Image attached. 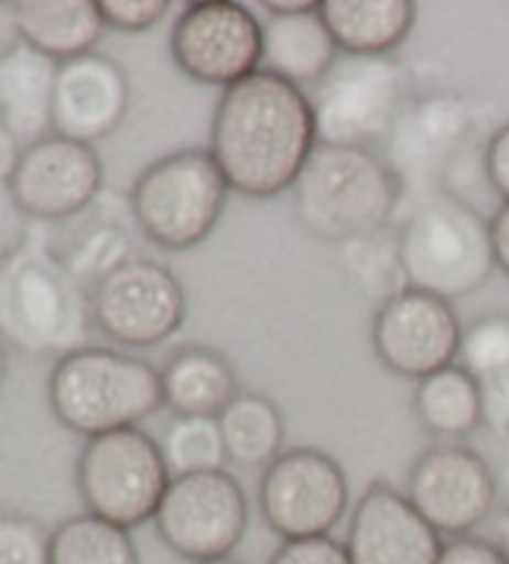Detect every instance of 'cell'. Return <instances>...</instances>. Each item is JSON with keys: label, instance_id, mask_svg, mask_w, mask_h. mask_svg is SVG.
<instances>
[{"label": "cell", "instance_id": "obj_1", "mask_svg": "<svg viewBox=\"0 0 509 564\" xmlns=\"http://www.w3.org/2000/svg\"><path fill=\"white\" fill-rule=\"evenodd\" d=\"M316 148L311 97L263 67L227 87L214 107L209 152L241 197L291 192Z\"/></svg>", "mask_w": 509, "mask_h": 564}, {"label": "cell", "instance_id": "obj_2", "mask_svg": "<svg viewBox=\"0 0 509 564\" xmlns=\"http://www.w3.org/2000/svg\"><path fill=\"white\" fill-rule=\"evenodd\" d=\"M90 291L67 274L45 239L28 235L0 261V338L33 358H63L90 346Z\"/></svg>", "mask_w": 509, "mask_h": 564}, {"label": "cell", "instance_id": "obj_3", "mask_svg": "<svg viewBox=\"0 0 509 564\" xmlns=\"http://www.w3.org/2000/svg\"><path fill=\"white\" fill-rule=\"evenodd\" d=\"M291 192L301 227L331 245L390 227L405 194L380 152L331 144L313 150Z\"/></svg>", "mask_w": 509, "mask_h": 564}, {"label": "cell", "instance_id": "obj_4", "mask_svg": "<svg viewBox=\"0 0 509 564\" xmlns=\"http://www.w3.org/2000/svg\"><path fill=\"white\" fill-rule=\"evenodd\" d=\"M47 403L57 423L85 441L140 427L164 405L162 373L144 358L83 346L55 361L47 378Z\"/></svg>", "mask_w": 509, "mask_h": 564}, {"label": "cell", "instance_id": "obj_5", "mask_svg": "<svg viewBox=\"0 0 509 564\" xmlns=\"http://www.w3.org/2000/svg\"><path fill=\"white\" fill-rule=\"evenodd\" d=\"M398 247L408 286L445 301L475 294L497 269L489 221L450 192L418 204L398 229Z\"/></svg>", "mask_w": 509, "mask_h": 564}, {"label": "cell", "instance_id": "obj_6", "mask_svg": "<svg viewBox=\"0 0 509 564\" xmlns=\"http://www.w3.org/2000/svg\"><path fill=\"white\" fill-rule=\"evenodd\" d=\"M413 100V77L393 55L340 53L311 97L318 144L383 152Z\"/></svg>", "mask_w": 509, "mask_h": 564}, {"label": "cell", "instance_id": "obj_7", "mask_svg": "<svg viewBox=\"0 0 509 564\" xmlns=\"http://www.w3.org/2000/svg\"><path fill=\"white\" fill-rule=\"evenodd\" d=\"M229 192L209 150H177L152 162L134 180L130 212L152 245L187 251L217 229Z\"/></svg>", "mask_w": 509, "mask_h": 564}, {"label": "cell", "instance_id": "obj_8", "mask_svg": "<svg viewBox=\"0 0 509 564\" xmlns=\"http://www.w3.org/2000/svg\"><path fill=\"white\" fill-rule=\"evenodd\" d=\"M77 492L87 512L124 530L154 520L172 482L162 443L142 427L87 437L75 465Z\"/></svg>", "mask_w": 509, "mask_h": 564}, {"label": "cell", "instance_id": "obj_9", "mask_svg": "<svg viewBox=\"0 0 509 564\" xmlns=\"http://www.w3.org/2000/svg\"><path fill=\"white\" fill-rule=\"evenodd\" d=\"M154 530L174 554L192 564L231 557L249 530V500L227 470L172 478Z\"/></svg>", "mask_w": 509, "mask_h": 564}, {"label": "cell", "instance_id": "obj_10", "mask_svg": "<svg viewBox=\"0 0 509 564\" xmlns=\"http://www.w3.org/2000/svg\"><path fill=\"white\" fill-rule=\"evenodd\" d=\"M348 505L346 470L318 447L283 451L261 473V518L281 540L326 538L344 520Z\"/></svg>", "mask_w": 509, "mask_h": 564}, {"label": "cell", "instance_id": "obj_11", "mask_svg": "<svg viewBox=\"0 0 509 564\" xmlns=\"http://www.w3.org/2000/svg\"><path fill=\"white\" fill-rule=\"evenodd\" d=\"M93 324L124 348L160 346L187 318V294L174 271L156 259L134 257L90 291Z\"/></svg>", "mask_w": 509, "mask_h": 564}, {"label": "cell", "instance_id": "obj_12", "mask_svg": "<svg viewBox=\"0 0 509 564\" xmlns=\"http://www.w3.org/2000/svg\"><path fill=\"white\" fill-rule=\"evenodd\" d=\"M170 53L189 80L227 90L261 70L263 23L234 0H199L174 23Z\"/></svg>", "mask_w": 509, "mask_h": 564}, {"label": "cell", "instance_id": "obj_13", "mask_svg": "<svg viewBox=\"0 0 509 564\" xmlns=\"http://www.w3.org/2000/svg\"><path fill=\"white\" fill-rule=\"evenodd\" d=\"M473 128V112L463 95L430 93L405 107L380 154L398 174L403 192H418L425 199L445 192Z\"/></svg>", "mask_w": 509, "mask_h": 564}, {"label": "cell", "instance_id": "obj_14", "mask_svg": "<svg viewBox=\"0 0 509 564\" xmlns=\"http://www.w3.org/2000/svg\"><path fill=\"white\" fill-rule=\"evenodd\" d=\"M405 498L443 538H465L492 514L497 478L473 447L440 443L413 463Z\"/></svg>", "mask_w": 509, "mask_h": 564}, {"label": "cell", "instance_id": "obj_15", "mask_svg": "<svg viewBox=\"0 0 509 564\" xmlns=\"http://www.w3.org/2000/svg\"><path fill=\"white\" fill-rule=\"evenodd\" d=\"M370 344L390 373L420 381L457 364L463 324L453 301L408 286L376 308Z\"/></svg>", "mask_w": 509, "mask_h": 564}, {"label": "cell", "instance_id": "obj_16", "mask_svg": "<svg viewBox=\"0 0 509 564\" xmlns=\"http://www.w3.org/2000/svg\"><path fill=\"white\" fill-rule=\"evenodd\" d=\"M102 182L105 167L93 144L51 132L23 148L8 187L28 219L61 224L90 209Z\"/></svg>", "mask_w": 509, "mask_h": 564}, {"label": "cell", "instance_id": "obj_17", "mask_svg": "<svg viewBox=\"0 0 509 564\" xmlns=\"http://www.w3.org/2000/svg\"><path fill=\"white\" fill-rule=\"evenodd\" d=\"M344 544L350 564H437L445 542L405 492L378 480L350 512Z\"/></svg>", "mask_w": 509, "mask_h": 564}, {"label": "cell", "instance_id": "obj_18", "mask_svg": "<svg viewBox=\"0 0 509 564\" xmlns=\"http://www.w3.org/2000/svg\"><path fill=\"white\" fill-rule=\"evenodd\" d=\"M130 107V83L122 65L102 53H85L57 65L53 132L95 144L120 128Z\"/></svg>", "mask_w": 509, "mask_h": 564}, {"label": "cell", "instance_id": "obj_19", "mask_svg": "<svg viewBox=\"0 0 509 564\" xmlns=\"http://www.w3.org/2000/svg\"><path fill=\"white\" fill-rule=\"evenodd\" d=\"M57 65L23 41L0 51V124L28 148L53 132Z\"/></svg>", "mask_w": 509, "mask_h": 564}, {"label": "cell", "instance_id": "obj_20", "mask_svg": "<svg viewBox=\"0 0 509 564\" xmlns=\"http://www.w3.org/2000/svg\"><path fill=\"white\" fill-rule=\"evenodd\" d=\"M18 41L55 63L93 53L105 33L97 0H21L11 6Z\"/></svg>", "mask_w": 509, "mask_h": 564}, {"label": "cell", "instance_id": "obj_21", "mask_svg": "<svg viewBox=\"0 0 509 564\" xmlns=\"http://www.w3.org/2000/svg\"><path fill=\"white\" fill-rule=\"evenodd\" d=\"M340 57L321 6L296 15H269L263 23L261 67L293 85L316 87Z\"/></svg>", "mask_w": 509, "mask_h": 564}, {"label": "cell", "instance_id": "obj_22", "mask_svg": "<svg viewBox=\"0 0 509 564\" xmlns=\"http://www.w3.org/2000/svg\"><path fill=\"white\" fill-rule=\"evenodd\" d=\"M160 373L164 405L177 417H219L241 393L229 358L209 346H182Z\"/></svg>", "mask_w": 509, "mask_h": 564}, {"label": "cell", "instance_id": "obj_23", "mask_svg": "<svg viewBox=\"0 0 509 564\" xmlns=\"http://www.w3.org/2000/svg\"><path fill=\"white\" fill-rule=\"evenodd\" d=\"M321 15L344 55H393L418 18L410 0H326Z\"/></svg>", "mask_w": 509, "mask_h": 564}, {"label": "cell", "instance_id": "obj_24", "mask_svg": "<svg viewBox=\"0 0 509 564\" xmlns=\"http://www.w3.org/2000/svg\"><path fill=\"white\" fill-rule=\"evenodd\" d=\"M85 212L73 217L77 227L65 231L57 241L45 239V245L77 284L93 291L105 276L134 259V239L130 229L115 217H107L105 212L85 217Z\"/></svg>", "mask_w": 509, "mask_h": 564}, {"label": "cell", "instance_id": "obj_25", "mask_svg": "<svg viewBox=\"0 0 509 564\" xmlns=\"http://www.w3.org/2000/svg\"><path fill=\"white\" fill-rule=\"evenodd\" d=\"M413 411L430 435L459 441L483 427V391L465 366L453 364L415 381Z\"/></svg>", "mask_w": 509, "mask_h": 564}, {"label": "cell", "instance_id": "obj_26", "mask_svg": "<svg viewBox=\"0 0 509 564\" xmlns=\"http://www.w3.org/2000/svg\"><path fill=\"white\" fill-rule=\"evenodd\" d=\"M227 458L239 468H267L283 453L286 425L279 405L261 393H239L219 413Z\"/></svg>", "mask_w": 509, "mask_h": 564}, {"label": "cell", "instance_id": "obj_27", "mask_svg": "<svg viewBox=\"0 0 509 564\" xmlns=\"http://www.w3.org/2000/svg\"><path fill=\"white\" fill-rule=\"evenodd\" d=\"M340 269L348 286L360 299L376 304H386L400 291L408 289L403 261H400L398 231L390 227L378 229L373 235L350 239L340 245Z\"/></svg>", "mask_w": 509, "mask_h": 564}, {"label": "cell", "instance_id": "obj_28", "mask_svg": "<svg viewBox=\"0 0 509 564\" xmlns=\"http://www.w3.org/2000/svg\"><path fill=\"white\" fill-rule=\"evenodd\" d=\"M51 564H142V560L130 530L80 512L51 532Z\"/></svg>", "mask_w": 509, "mask_h": 564}, {"label": "cell", "instance_id": "obj_29", "mask_svg": "<svg viewBox=\"0 0 509 564\" xmlns=\"http://www.w3.org/2000/svg\"><path fill=\"white\" fill-rule=\"evenodd\" d=\"M162 453L166 465H170L172 478L224 470V465L229 463L217 417H174V423L164 435Z\"/></svg>", "mask_w": 509, "mask_h": 564}, {"label": "cell", "instance_id": "obj_30", "mask_svg": "<svg viewBox=\"0 0 509 564\" xmlns=\"http://www.w3.org/2000/svg\"><path fill=\"white\" fill-rule=\"evenodd\" d=\"M459 361L475 378L509 368V314H487L465 326Z\"/></svg>", "mask_w": 509, "mask_h": 564}, {"label": "cell", "instance_id": "obj_31", "mask_svg": "<svg viewBox=\"0 0 509 564\" xmlns=\"http://www.w3.org/2000/svg\"><path fill=\"white\" fill-rule=\"evenodd\" d=\"M0 564H51V532L21 512H0Z\"/></svg>", "mask_w": 509, "mask_h": 564}, {"label": "cell", "instance_id": "obj_32", "mask_svg": "<svg viewBox=\"0 0 509 564\" xmlns=\"http://www.w3.org/2000/svg\"><path fill=\"white\" fill-rule=\"evenodd\" d=\"M107 28L120 33H144L170 11L166 0H97Z\"/></svg>", "mask_w": 509, "mask_h": 564}, {"label": "cell", "instance_id": "obj_33", "mask_svg": "<svg viewBox=\"0 0 509 564\" xmlns=\"http://www.w3.org/2000/svg\"><path fill=\"white\" fill-rule=\"evenodd\" d=\"M269 564H350L344 542L326 538L283 540L273 550Z\"/></svg>", "mask_w": 509, "mask_h": 564}, {"label": "cell", "instance_id": "obj_34", "mask_svg": "<svg viewBox=\"0 0 509 564\" xmlns=\"http://www.w3.org/2000/svg\"><path fill=\"white\" fill-rule=\"evenodd\" d=\"M437 564H509V557L499 542L479 538V534H465L443 544Z\"/></svg>", "mask_w": 509, "mask_h": 564}, {"label": "cell", "instance_id": "obj_35", "mask_svg": "<svg viewBox=\"0 0 509 564\" xmlns=\"http://www.w3.org/2000/svg\"><path fill=\"white\" fill-rule=\"evenodd\" d=\"M477 381L483 391V425L495 435H509V368Z\"/></svg>", "mask_w": 509, "mask_h": 564}, {"label": "cell", "instance_id": "obj_36", "mask_svg": "<svg viewBox=\"0 0 509 564\" xmlns=\"http://www.w3.org/2000/svg\"><path fill=\"white\" fill-rule=\"evenodd\" d=\"M485 180L502 204H509V122L492 132L483 152Z\"/></svg>", "mask_w": 509, "mask_h": 564}, {"label": "cell", "instance_id": "obj_37", "mask_svg": "<svg viewBox=\"0 0 509 564\" xmlns=\"http://www.w3.org/2000/svg\"><path fill=\"white\" fill-rule=\"evenodd\" d=\"M28 221L31 219L18 209L8 182L0 180V261L11 257L28 239V235H31V231H28Z\"/></svg>", "mask_w": 509, "mask_h": 564}, {"label": "cell", "instance_id": "obj_38", "mask_svg": "<svg viewBox=\"0 0 509 564\" xmlns=\"http://www.w3.org/2000/svg\"><path fill=\"white\" fill-rule=\"evenodd\" d=\"M489 239H492L495 264L509 279V204H499L489 219Z\"/></svg>", "mask_w": 509, "mask_h": 564}, {"label": "cell", "instance_id": "obj_39", "mask_svg": "<svg viewBox=\"0 0 509 564\" xmlns=\"http://www.w3.org/2000/svg\"><path fill=\"white\" fill-rule=\"evenodd\" d=\"M21 142H18L11 132H8L3 124H0V180L11 182L15 164L21 160Z\"/></svg>", "mask_w": 509, "mask_h": 564}, {"label": "cell", "instance_id": "obj_40", "mask_svg": "<svg viewBox=\"0 0 509 564\" xmlns=\"http://www.w3.org/2000/svg\"><path fill=\"white\" fill-rule=\"evenodd\" d=\"M271 15H296V13H306L318 8L321 3H313V0H263L261 3Z\"/></svg>", "mask_w": 509, "mask_h": 564}, {"label": "cell", "instance_id": "obj_41", "mask_svg": "<svg viewBox=\"0 0 509 564\" xmlns=\"http://www.w3.org/2000/svg\"><path fill=\"white\" fill-rule=\"evenodd\" d=\"M499 547L505 550V554L509 557V505L502 512V518H499Z\"/></svg>", "mask_w": 509, "mask_h": 564}, {"label": "cell", "instance_id": "obj_42", "mask_svg": "<svg viewBox=\"0 0 509 564\" xmlns=\"http://www.w3.org/2000/svg\"><path fill=\"white\" fill-rule=\"evenodd\" d=\"M6 373H8V356H6V348L0 346V383L6 381Z\"/></svg>", "mask_w": 509, "mask_h": 564}, {"label": "cell", "instance_id": "obj_43", "mask_svg": "<svg viewBox=\"0 0 509 564\" xmlns=\"http://www.w3.org/2000/svg\"><path fill=\"white\" fill-rule=\"evenodd\" d=\"M204 564H247V562H241L237 557H224V560H214V562H204Z\"/></svg>", "mask_w": 509, "mask_h": 564}]
</instances>
